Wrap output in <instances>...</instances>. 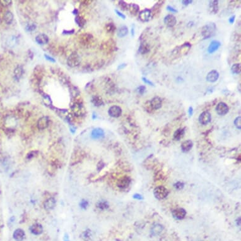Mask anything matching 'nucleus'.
<instances>
[{"label": "nucleus", "mask_w": 241, "mask_h": 241, "mask_svg": "<svg viewBox=\"0 0 241 241\" xmlns=\"http://www.w3.org/2000/svg\"><path fill=\"white\" fill-rule=\"evenodd\" d=\"M64 241H70V240H69V237H68V235L67 233H66V234L64 235Z\"/></svg>", "instance_id": "4d7b16f0"}, {"label": "nucleus", "mask_w": 241, "mask_h": 241, "mask_svg": "<svg viewBox=\"0 0 241 241\" xmlns=\"http://www.w3.org/2000/svg\"><path fill=\"white\" fill-rule=\"evenodd\" d=\"M185 134V130L183 128L178 129L175 131L174 134V139L176 141H179L182 138L184 137V135Z\"/></svg>", "instance_id": "b1692460"}, {"label": "nucleus", "mask_w": 241, "mask_h": 241, "mask_svg": "<svg viewBox=\"0 0 241 241\" xmlns=\"http://www.w3.org/2000/svg\"><path fill=\"white\" fill-rule=\"evenodd\" d=\"M104 130L99 128V127H97V128H95L92 130V133H91V136L95 140H98L102 138L104 136Z\"/></svg>", "instance_id": "f8f14e48"}, {"label": "nucleus", "mask_w": 241, "mask_h": 241, "mask_svg": "<svg viewBox=\"0 0 241 241\" xmlns=\"http://www.w3.org/2000/svg\"><path fill=\"white\" fill-rule=\"evenodd\" d=\"M164 24L168 27H173L177 23V19L176 17L173 15H168L164 18Z\"/></svg>", "instance_id": "6e6552de"}, {"label": "nucleus", "mask_w": 241, "mask_h": 241, "mask_svg": "<svg viewBox=\"0 0 241 241\" xmlns=\"http://www.w3.org/2000/svg\"><path fill=\"white\" fill-rule=\"evenodd\" d=\"M23 73H24V70H23L22 67L20 66H17L14 71L15 78L17 80H19L21 77V76H22Z\"/></svg>", "instance_id": "c756f323"}, {"label": "nucleus", "mask_w": 241, "mask_h": 241, "mask_svg": "<svg viewBox=\"0 0 241 241\" xmlns=\"http://www.w3.org/2000/svg\"><path fill=\"white\" fill-rule=\"evenodd\" d=\"M152 17V13L151 10L148 8H146L143 10H142L138 14V19L140 21H143V22H146L150 20Z\"/></svg>", "instance_id": "20e7f679"}, {"label": "nucleus", "mask_w": 241, "mask_h": 241, "mask_svg": "<svg viewBox=\"0 0 241 241\" xmlns=\"http://www.w3.org/2000/svg\"><path fill=\"white\" fill-rule=\"evenodd\" d=\"M218 1H210V7L213 11H215V12H217L218 11Z\"/></svg>", "instance_id": "f704fd0d"}, {"label": "nucleus", "mask_w": 241, "mask_h": 241, "mask_svg": "<svg viewBox=\"0 0 241 241\" xmlns=\"http://www.w3.org/2000/svg\"><path fill=\"white\" fill-rule=\"evenodd\" d=\"M163 3V1H160L158 3H157L155 5V6L153 7V8L151 10V13H152V15H155L157 14H159L160 12V8H161V7L162 6V3Z\"/></svg>", "instance_id": "a878e982"}, {"label": "nucleus", "mask_w": 241, "mask_h": 241, "mask_svg": "<svg viewBox=\"0 0 241 241\" xmlns=\"http://www.w3.org/2000/svg\"><path fill=\"white\" fill-rule=\"evenodd\" d=\"M133 198L134 199H142V196L141 195H140L136 194V195H134Z\"/></svg>", "instance_id": "6e6d98bb"}, {"label": "nucleus", "mask_w": 241, "mask_h": 241, "mask_svg": "<svg viewBox=\"0 0 241 241\" xmlns=\"http://www.w3.org/2000/svg\"><path fill=\"white\" fill-rule=\"evenodd\" d=\"M72 111L73 112L75 116H82L84 112H85V109H84L82 104L80 103H76L72 107Z\"/></svg>", "instance_id": "2eb2a0df"}, {"label": "nucleus", "mask_w": 241, "mask_h": 241, "mask_svg": "<svg viewBox=\"0 0 241 241\" xmlns=\"http://www.w3.org/2000/svg\"><path fill=\"white\" fill-rule=\"evenodd\" d=\"M221 46V43L218 41H213L211 42L210 46L208 48V52L211 54L217 51Z\"/></svg>", "instance_id": "aec40b11"}, {"label": "nucleus", "mask_w": 241, "mask_h": 241, "mask_svg": "<svg viewBox=\"0 0 241 241\" xmlns=\"http://www.w3.org/2000/svg\"><path fill=\"white\" fill-rule=\"evenodd\" d=\"M235 15H233V16H232V17H230V19H229V23L231 24H232L233 22H234V21H235Z\"/></svg>", "instance_id": "3c124183"}, {"label": "nucleus", "mask_w": 241, "mask_h": 241, "mask_svg": "<svg viewBox=\"0 0 241 241\" xmlns=\"http://www.w3.org/2000/svg\"><path fill=\"white\" fill-rule=\"evenodd\" d=\"M56 204V201L54 198H49L44 203V207L46 210H51L54 208Z\"/></svg>", "instance_id": "ddd939ff"}, {"label": "nucleus", "mask_w": 241, "mask_h": 241, "mask_svg": "<svg viewBox=\"0 0 241 241\" xmlns=\"http://www.w3.org/2000/svg\"><path fill=\"white\" fill-rule=\"evenodd\" d=\"M229 108L228 105L224 102H220L216 107V111L217 114L220 116H224L229 112Z\"/></svg>", "instance_id": "39448f33"}, {"label": "nucleus", "mask_w": 241, "mask_h": 241, "mask_svg": "<svg viewBox=\"0 0 241 241\" xmlns=\"http://www.w3.org/2000/svg\"><path fill=\"white\" fill-rule=\"evenodd\" d=\"M105 28H106V30L108 32H114L116 30V27L113 24H107L105 26Z\"/></svg>", "instance_id": "c9c22d12"}, {"label": "nucleus", "mask_w": 241, "mask_h": 241, "mask_svg": "<svg viewBox=\"0 0 241 241\" xmlns=\"http://www.w3.org/2000/svg\"><path fill=\"white\" fill-rule=\"evenodd\" d=\"M0 3L3 6H8L12 3V1H8V0H5V1H0Z\"/></svg>", "instance_id": "c03bdc74"}, {"label": "nucleus", "mask_w": 241, "mask_h": 241, "mask_svg": "<svg viewBox=\"0 0 241 241\" xmlns=\"http://www.w3.org/2000/svg\"><path fill=\"white\" fill-rule=\"evenodd\" d=\"M119 5L120 8H121L123 10H127V8H128V5H127V3L124 1H119Z\"/></svg>", "instance_id": "4c0bfd02"}, {"label": "nucleus", "mask_w": 241, "mask_h": 241, "mask_svg": "<svg viewBox=\"0 0 241 241\" xmlns=\"http://www.w3.org/2000/svg\"><path fill=\"white\" fill-rule=\"evenodd\" d=\"M167 10L168 11H169V12H171L172 13H177V10H176V9L174 8L173 7H172L170 6H167Z\"/></svg>", "instance_id": "de8ad7c7"}, {"label": "nucleus", "mask_w": 241, "mask_h": 241, "mask_svg": "<svg viewBox=\"0 0 241 241\" xmlns=\"http://www.w3.org/2000/svg\"><path fill=\"white\" fill-rule=\"evenodd\" d=\"M162 230H163V227L161 225H159V224L155 225L152 228V230H151L152 234L153 235H158L160 233L162 232Z\"/></svg>", "instance_id": "c85d7f7f"}, {"label": "nucleus", "mask_w": 241, "mask_h": 241, "mask_svg": "<svg viewBox=\"0 0 241 241\" xmlns=\"http://www.w3.org/2000/svg\"><path fill=\"white\" fill-rule=\"evenodd\" d=\"M142 80L146 83L147 84V85H151V86H154V84H153L151 81H150L149 80H148L147 78H145V77H142Z\"/></svg>", "instance_id": "37998d69"}, {"label": "nucleus", "mask_w": 241, "mask_h": 241, "mask_svg": "<svg viewBox=\"0 0 241 241\" xmlns=\"http://www.w3.org/2000/svg\"><path fill=\"white\" fill-rule=\"evenodd\" d=\"M35 41L40 45H44L49 42V37L44 34H40L35 37Z\"/></svg>", "instance_id": "a211bd4d"}, {"label": "nucleus", "mask_w": 241, "mask_h": 241, "mask_svg": "<svg viewBox=\"0 0 241 241\" xmlns=\"http://www.w3.org/2000/svg\"><path fill=\"white\" fill-rule=\"evenodd\" d=\"M162 105V100L161 98L159 97H155L153 98L152 100L150 102V105L152 109H154V110H158L160 109Z\"/></svg>", "instance_id": "9d476101"}, {"label": "nucleus", "mask_w": 241, "mask_h": 241, "mask_svg": "<svg viewBox=\"0 0 241 241\" xmlns=\"http://www.w3.org/2000/svg\"><path fill=\"white\" fill-rule=\"evenodd\" d=\"M128 34V28L126 25L121 26L118 30V36L119 37H124Z\"/></svg>", "instance_id": "393cba45"}, {"label": "nucleus", "mask_w": 241, "mask_h": 241, "mask_svg": "<svg viewBox=\"0 0 241 241\" xmlns=\"http://www.w3.org/2000/svg\"><path fill=\"white\" fill-rule=\"evenodd\" d=\"M150 51V46L146 42H143L142 44H141V45L139 47V52L141 54H147Z\"/></svg>", "instance_id": "cd10ccee"}, {"label": "nucleus", "mask_w": 241, "mask_h": 241, "mask_svg": "<svg viewBox=\"0 0 241 241\" xmlns=\"http://www.w3.org/2000/svg\"><path fill=\"white\" fill-rule=\"evenodd\" d=\"M44 57L46 58V60H47V61H49L50 62H52V63H55L56 62V60H54L53 57L48 56L47 54H44Z\"/></svg>", "instance_id": "a18cd8bd"}, {"label": "nucleus", "mask_w": 241, "mask_h": 241, "mask_svg": "<svg viewBox=\"0 0 241 241\" xmlns=\"http://www.w3.org/2000/svg\"><path fill=\"white\" fill-rule=\"evenodd\" d=\"M91 101H92V103L93 104L94 106L96 107H100L104 104L103 100L99 96H93Z\"/></svg>", "instance_id": "bb28decb"}, {"label": "nucleus", "mask_w": 241, "mask_h": 241, "mask_svg": "<svg viewBox=\"0 0 241 241\" xmlns=\"http://www.w3.org/2000/svg\"><path fill=\"white\" fill-rule=\"evenodd\" d=\"M75 22L78 24V26L80 27H83L84 25H85V20L83 19L82 17L78 16L75 18Z\"/></svg>", "instance_id": "72a5a7b5"}, {"label": "nucleus", "mask_w": 241, "mask_h": 241, "mask_svg": "<svg viewBox=\"0 0 241 241\" xmlns=\"http://www.w3.org/2000/svg\"><path fill=\"white\" fill-rule=\"evenodd\" d=\"M146 90V87L145 86H140L137 89V92L140 95H143Z\"/></svg>", "instance_id": "a19ab883"}, {"label": "nucleus", "mask_w": 241, "mask_h": 241, "mask_svg": "<svg viewBox=\"0 0 241 241\" xmlns=\"http://www.w3.org/2000/svg\"><path fill=\"white\" fill-rule=\"evenodd\" d=\"M127 10L130 11V13L132 15L136 16L139 13L140 7L138 5L135 4V3H131V4L128 5V8H127Z\"/></svg>", "instance_id": "4be33fe9"}, {"label": "nucleus", "mask_w": 241, "mask_h": 241, "mask_svg": "<svg viewBox=\"0 0 241 241\" xmlns=\"http://www.w3.org/2000/svg\"><path fill=\"white\" fill-rule=\"evenodd\" d=\"M97 206L98 208L102 210H104L105 209H107L109 207V204L106 202H104V201H101V202H98L97 204Z\"/></svg>", "instance_id": "473e14b6"}, {"label": "nucleus", "mask_w": 241, "mask_h": 241, "mask_svg": "<svg viewBox=\"0 0 241 241\" xmlns=\"http://www.w3.org/2000/svg\"><path fill=\"white\" fill-rule=\"evenodd\" d=\"M184 183L183 182H176V184H174V188H176L177 190H181L182 188H184Z\"/></svg>", "instance_id": "58836bf2"}, {"label": "nucleus", "mask_w": 241, "mask_h": 241, "mask_svg": "<svg viewBox=\"0 0 241 241\" xmlns=\"http://www.w3.org/2000/svg\"><path fill=\"white\" fill-rule=\"evenodd\" d=\"M35 155V152H34V151H33V152H30L28 153V154L27 155V158H28V159H31V158H32V157H34Z\"/></svg>", "instance_id": "09e8293b"}, {"label": "nucleus", "mask_w": 241, "mask_h": 241, "mask_svg": "<svg viewBox=\"0 0 241 241\" xmlns=\"http://www.w3.org/2000/svg\"><path fill=\"white\" fill-rule=\"evenodd\" d=\"M192 2H193L192 1H189V0H187V1H186V0H185V1H182V4H183L184 5H186V6L191 4V3H192Z\"/></svg>", "instance_id": "603ef678"}, {"label": "nucleus", "mask_w": 241, "mask_h": 241, "mask_svg": "<svg viewBox=\"0 0 241 241\" xmlns=\"http://www.w3.org/2000/svg\"><path fill=\"white\" fill-rule=\"evenodd\" d=\"M219 78V73L217 70H212L210 71L206 76V80L208 82L213 83L217 81Z\"/></svg>", "instance_id": "dca6fc26"}, {"label": "nucleus", "mask_w": 241, "mask_h": 241, "mask_svg": "<svg viewBox=\"0 0 241 241\" xmlns=\"http://www.w3.org/2000/svg\"><path fill=\"white\" fill-rule=\"evenodd\" d=\"M188 112H189V114L190 116H191L193 114V108L192 107H189V109H188Z\"/></svg>", "instance_id": "5fc2aeb1"}, {"label": "nucleus", "mask_w": 241, "mask_h": 241, "mask_svg": "<svg viewBox=\"0 0 241 241\" xmlns=\"http://www.w3.org/2000/svg\"><path fill=\"white\" fill-rule=\"evenodd\" d=\"M35 28H36V25L34 24H28L27 25V27H26V30L28 32L34 31Z\"/></svg>", "instance_id": "ea45409f"}, {"label": "nucleus", "mask_w": 241, "mask_h": 241, "mask_svg": "<svg viewBox=\"0 0 241 241\" xmlns=\"http://www.w3.org/2000/svg\"><path fill=\"white\" fill-rule=\"evenodd\" d=\"M13 236L14 239L15 240L22 241L25 237V233L24 230L21 229H17L14 231Z\"/></svg>", "instance_id": "4468645a"}, {"label": "nucleus", "mask_w": 241, "mask_h": 241, "mask_svg": "<svg viewBox=\"0 0 241 241\" xmlns=\"http://www.w3.org/2000/svg\"><path fill=\"white\" fill-rule=\"evenodd\" d=\"M234 125L237 129L240 130L241 128V118L240 116L237 118L234 121Z\"/></svg>", "instance_id": "e433bc0d"}, {"label": "nucleus", "mask_w": 241, "mask_h": 241, "mask_svg": "<svg viewBox=\"0 0 241 241\" xmlns=\"http://www.w3.org/2000/svg\"><path fill=\"white\" fill-rule=\"evenodd\" d=\"M89 205V203L86 200H82L81 203H80V206H81L82 208L86 209L87 206Z\"/></svg>", "instance_id": "79ce46f5"}, {"label": "nucleus", "mask_w": 241, "mask_h": 241, "mask_svg": "<svg viewBox=\"0 0 241 241\" xmlns=\"http://www.w3.org/2000/svg\"><path fill=\"white\" fill-rule=\"evenodd\" d=\"M215 25L214 24H211L206 25L203 28L202 30V34L204 36V38H209L211 37V35H213V33L215 31Z\"/></svg>", "instance_id": "7ed1b4c3"}, {"label": "nucleus", "mask_w": 241, "mask_h": 241, "mask_svg": "<svg viewBox=\"0 0 241 241\" xmlns=\"http://www.w3.org/2000/svg\"><path fill=\"white\" fill-rule=\"evenodd\" d=\"M191 44L189 43H185L183 45L181 46V47H179V49H177V53L179 54H181V55H183V54H186L188 53L191 48Z\"/></svg>", "instance_id": "412c9836"}, {"label": "nucleus", "mask_w": 241, "mask_h": 241, "mask_svg": "<svg viewBox=\"0 0 241 241\" xmlns=\"http://www.w3.org/2000/svg\"><path fill=\"white\" fill-rule=\"evenodd\" d=\"M127 66V64L126 63H123V64H121L119 65V66L118 67V70H123V69L125 68Z\"/></svg>", "instance_id": "8fccbe9b"}, {"label": "nucleus", "mask_w": 241, "mask_h": 241, "mask_svg": "<svg viewBox=\"0 0 241 241\" xmlns=\"http://www.w3.org/2000/svg\"><path fill=\"white\" fill-rule=\"evenodd\" d=\"M131 180L129 177H124L118 181V186L121 189H125L130 184Z\"/></svg>", "instance_id": "6ab92c4d"}, {"label": "nucleus", "mask_w": 241, "mask_h": 241, "mask_svg": "<svg viewBox=\"0 0 241 241\" xmlns=\"http://www.w3.org/2000/svg\"><path fill=\"white\" fill-rule=\"evenodd\" d=\"M30 231L34 235H41L43 232V227L41 224H35L30 227Z\"/></svg>", "instance_id": "f3484780"}, {"label": "nucleus", "mask_w": 241, "mask_h": 241, "mask_svg": "<svg viewBox=\"0 0 241 241\" xmlns=\"http://www.w3.org/2000/svg\"><path fill=\"white\" fill-rule=\"evenodd\" d=\"M193 143L191 140H186L184 141L181 145V149L183 152H188L191 150L193 147Z\"/></svg>", "instance_id": "5701e85b"}, {"label": "nucleus", "mask_w": 241, "mask_h": 241, "mask_svg": "<svg viewBox=\"0 0 241 241\" xmlns=\"http://www.w3.org/2000/svg\"><path fill=\"white\" fill-rule=\"evenodd\" d=\"M5 21L7 24H11L13 20V15L11 12H6L4 15Z\"/></svg>", "instance_id": "7c9ffc66"}, {"label": "nucleus", "mask_w": 241, "mask_h": 241, "mask_svg": "<svg viewBox=\"0 0 241 241\" xmlns=\"http://www.w3.org/2000/svg\"><path fill=\"white\" fill-rule=\"evenodd\" d=\"M231 71L233 74H237L239 75L241 71V66L240 63H235L232 65L231 67Z\"/></svg>", "instance_id": "2f4dec72"}, {"label": "nucleus", "mask_w": 241, "mask_h": 241, "mask_svg": "<svg viewBox=\"0 0 241 241\" xmlns=\"http://www.w3.org/2000/svg\"><path fill=\"white\" fill-rule=\"evenodd\" d=\"M74 33V30H64L63 31V34H73Z\"/></svg>", "instance_id": "864d4df0"}, {"label": "nucleus", "mask_w": 241, "mask_h": 241, "mask_svg": "<svg viewBox=\"0 0 241 241\" xmlns=\"http://www.w3.org/2000/svg\"><path fill=\"white\" fill-rule=\"evenodd\" d=\"M108 113L112 118H119L122 114V109L118 105H113L109 108Z\"/></svg>", "instance_id": "423d86ee"}, {"label": "nucleus", "mask_w": 241, "mask_h": 241, "mask_svg": "<svg viewBox=\"0 0 241 241\" xmlns=\"http://www.w3.org/2000/svg\"><path fill=\"white\" fill-rule=\"evenodd\" d=\"M172 213L173 217L176 220H182L186 217V211L184 209L179 208L174 210Z\"/></svg>", "instance_id": "1a4fd4ad"}, {"label": "nucleus", "mask_w": 241, "mask_h": 241, "mask_svg": "<svg viewBox=\"0 0 241 241\" xmlns=\"http://www.w3.org/2000/svg\"><path fill=\"white\" fill-rule=\"evenodd\" d=\"M49 123V119L48 118H47V117H46V116L42 117V118H41L38 120L37 127L39 128V130H44L48 127Z\"/></svg>", "instance_id": "9b49d317"}, {"label": "nucleus", "mask_w": 241, "mask_h": 241, "mask_svg": "<svg viewBox=\"0 0 241 241\" xmlns=\"http://www.w3.org/2000/svg\"><path fill=\"white\" fill-rule=\"evenodd\" d=\"M80 62H81V58L76 53H72L67 60V64L70 67L77 66L80 64Z\"/></svg>", "instance_id": "f03ea898"}, {"label": "nucleus", "mask_w": 241, "mask_h": 241, "mask_svg": "<svg viewBox=\"0 0 241 241\" xmlns=\"http://www.w3.org/2000/svg\"><path fill=\"white\" fill-rule=\"evenodd\" d=\"M211 116L210 113L208 111H204L200 114L199 117V122L202 125H205L208 124L211 121Z\"/></svg>", "instance_id": "0eeeda50"}, {"label": "nucleus", "mask_w": 241, "mask_h": 241, "mask_svg": "<svg viewBox=\"0 0 241 241\" xmlns=\"http://www.w3.org/2000/svg\"><path fill=\"white\" fill-rule=\"evenodd\" d=\"M134 28H132V29H131V34H132V35H134Z\"/></svg>", "instance_id": "13d9d810"}, {"label": "nucleus", "mask_w": 241, "mask_h": 241, "mask_svg": "<svg viewBox=\"0 0 241 241\" xmlns=\"http://www.w3.org/2000/svg\"><path fill=\"white\" fill-rule=\"evenodd\" d=\"M153 194L155 198L158 199H163L166 198L169 195V191L167 189L163 186H159L157 187L153 191Z\"/></svg>", "instance_id": "f257e3e1"}, {"label": "nucleus", "mask_w": 241, "mask_h": 241, "mask_svg": "<svg viewBox=\"0 0 241 241\" xmlns=\"http://www.w3.org/2000/svg\"><path fill=\"white\" fill-rule=\"evenodd\" d=\"M115 12L116 13V14L118 15L119 17L121 18L122 19H124V20H125V19H126V16L125 15H124L123 13H121V12H119V11L116 10H115Z\"/></svg>", "instance_id": "49530a36"}]
</instances>
